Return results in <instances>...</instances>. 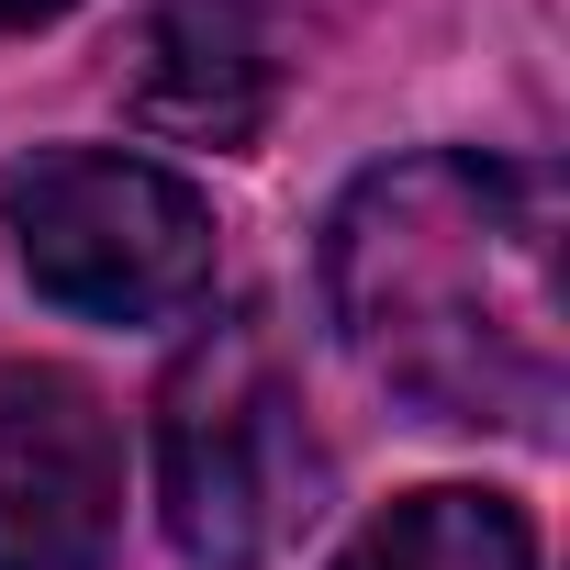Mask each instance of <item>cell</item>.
<instances>
[{
  "label": "cell",
  "mask_w": 570,
  "mask_h": 570,
  "mask_svg": "<svg viewBox=\"0 0 570 570\" xmlns=\"http://www.w3.org/2000/svg\"><path fill=\"white\" fill-rule=\"evenodd\" d=\"M325 314L414 414L548 436L570 392L559 179L470 146L370 168L325 224Z\"/></svg>",
  "instance_id": "cell-1"
},
{
  "label": "cell",
  "mask_w": 570,
  "mask_h": 570,
  "mask_svg": "<svg viewBox=\"0 0 570 570\" xmlns=\"http://www.w3.org/2000/svg\"><path fill=\"white\" fill-rule=\"evenodd\" d=\"M325 503L303 381L257 325H202L157 392V514L190 570H257Z\"/></svg>",
  "instance_id": "cell-2"
},
{
  "label": "cell",
  "mask_w": 570,
  "mask_h": 570,
  "mask_svg": "<svg viewBox=\"0 0 570 570\" xmlns=\"http://www.w3.org/2000/svg\"><path fill=\"white\" fill-rule=\"evenodd\" d=\"M12 246L35 292L90 325H157L213 292V202L124 146H35L12 168Z\"/></svg>",
  "instance_id": "cell-3"
},
{
  "label": "cell",
  "mask_w": 570,
  "mask_h": 570,
  "mask_svg": "<svg viewBox=\"0 0 570 570\" xmlns=\"http://www.w3.org/2000/svg\"><path fill=\"white\" fill-rule=\"evenodd\" d=\"M124 537L112 403L68 370H0V570H101Z\"/></svg>",
  "instance_id": "cell-4"
},
{
  "label": "cell",
  "mask_w": 570,
  "mask_h": 570,
  "mask_svg": "<svg viewBox=\"0 0 570 570\" xmlns=\"http://www.w3.org/2000/svg\"><path fill=\"white\" fill-rule=\"evenodd\" d=\"M157 146H257L279 112V35L257 0H157L112 68Z\"/></svg>",
  "instance_id": "cell-5"
},
{
  "label": "cell",
  "mask_w": 570,
  "mask_h": 570,
  "mask_svg": "<svg viewBox=\"0 0 570 570\" xmlns=\"http://www.w3.org/2000/svg\"><path fill=\"white\" fill-rule=\"evenodd\" d=\"M336 570H537V537L503 492H414L381 525H358V548Z\"/></svg>",
  "instance_id": "cell-6"
},
{
  "label": "cell",
  "mask_w": 570,
  "mask_h": 570,
  "mask_svg": "<svg viewBox=\"0 0 570 570\" xmlns=\"http://www.w3.org/2000/svg\"><path fill=\"white\" fill-rule=\"evenodd\" d=\"M68 0H0V35H23V23H57Z\"/></svg>",
  "instance_id": "cell-7"
}]
</instances>
